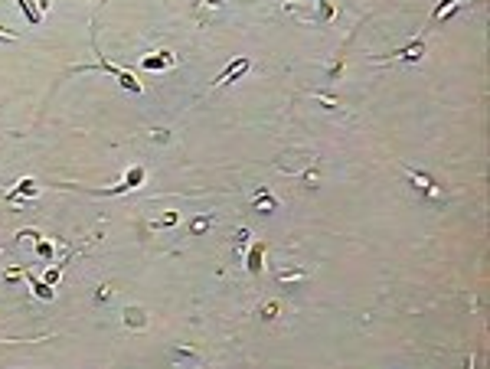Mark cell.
<instances>
[{"mask_svg": "<svg viewBox=\"0 0 490 369\" xmlns=\"http://www.w3.org/2000/svg\"><path fill=\"white\" fill-rule=\"evenodd\" d=\"M20 4H23V10H30V20H33V23H40V10L33 7V0H20Z\"/></svg>", "mask_w": 490, "mask_h": 369, "instance_id": "obj_2", "label": "cell"}, {"mask_svg": "<svg viewBox=\"0 0 490 369\" xmlns=\"http://www.w3.org/2000/svg\"><path fill=\"white\" fill-rule=\"evenodd\" d=\"M245 66H248L245 59H239L236 66H229V69H226V72H222V75H219V85H222V82H229V79H236V75H239V72H242Z\"/></svg>", "mask_w": 490, "mask_h": 369, "instance_id": "obj_1", "label": "cell"}]
</instances>
